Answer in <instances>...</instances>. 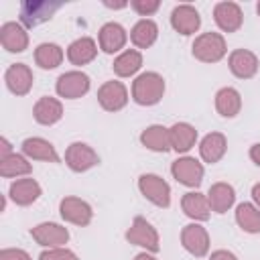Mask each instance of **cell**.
<instances>
[{
	"instance_id": "8d00e7d4",
	"label": "cell",
	"mask_w": 260,
	"mask_h": 260,
	"mask_svg": "<svg viewBox=\"0 0 260 260\" xmlns=\"http://www.w3.org/2000/svg\"><path fill=\"white\" fill-rule=\"evenodd\" d=\"M209 260H238V256L234 254V252H230V250H213L211 254H209Z\"/></svg>"
},
{
	"instance_id": "f1b7e54d",
	"label": "cell",
	"mask_w": 260,
	"mask_h": 260,
	"mask_svg": "<svg viewBox=\"0 0 260 260\" xmlns=\"http://www.w3.org/2000/svg\"><path fill=\"white\" fill-rule=\"evenodd\" d=\"M140 144L146 150L152 152H169L171 140H169V128L162 124H150L140 132Z\"/></svg>"
},
{
	"instance_id": "9a60e30c",
	"label": "cell",
	"mask_w": 260,
	"mask_h": 260,
	"mask_svg": "<svg viewBox=\"0 0 260 260\" xmlns=\"http://www.w3.org/2000/svg\"><path fill=\"white\" fill-rule=\"evenodd\" d=\"M128 43V30L120 24V22H106L100 26L98 30V45H100V51L108 53V55H114V53H122L124 47Z\"/></svg>"
},
{
	"instance_id": "836d02e7",
	"label": "cell",
	"mask_w": 260,
	"mask_h": 260,
	"mask_svg": "<svg viewBox=\"0 0 260 260\" xmlns=\"http://www.w3.org/2000/svg\"><path fill=\"white\" fill-rule=\"evenodd\" d=\"M39 260H79L77 254L65 246H59V248H45L41 254H39Z\"/></svg>"
},
{
	"instance_id": "30bf717a",
	"label": "cell",
	"mask_w": 260,
	"mask_h": 260,
	"mask_svg": "<svg viewBox=\"0 0 260 260\" xmlns=\"http://www.w3.org/2000/svg\"><path fill=\"white\" fill-rule=\"evenodd\" d=\"M181 246H183L185 252H189L191 256L203 258V256L209 254V246H211L209 232H207L201 223L191 221V223H187V225L181 230Z\"/></svg>"
},
{
	"instance_id": "5b68a950",
	"label": "cell",
	"mask_w": 260,
	"mask_h": 260,
	"mask_svg": "<svg viewBox=\"0 0 260 260\" xmlns=\"http://www.w3.org/2000/svg\"><path fill=\"white\" fill-rule=\"evenodd\" d=\"M171 175L179 185L189 187V189H197L203 181L205 169H203V162L197 160L195 156L183 154L171 162Z\"/></svg>"
},
{
	"instance_id": "44dd1931",
	"label": "cell",
	"mask_w": 260,
	"mask_h": 260,
	"mask_svg": "<svg viewBox=\"0 0 260 260\" xmlns=\"http://www.w3.org/2000/svg\"><path fill=\"white\" fill-rule=\"evenodd\" d=\"M197 128L189 122H175L169 126V140H171V150L177 154H187L195 144H197Z\"/></svg>"
},
{
	"instance_id": "83f0119b",
	"label": "cell",
	"mask_w": 260,
	"mask_h": 260,
	"mask_svg": "<svg viewBox=\"0 0 260 260\" xmlns=\"http://www.w3.org/2000/svg\"><path fill=\"white\" fill-rule=\"evenodd\" d=\"M158 39V24L152 18H140L130 28V43L134 49H150Z\"/></svg>"
},
{
	"instance_id": "e575fe53",
	"label": "cell",
	"mask_w": 260,
	"mask_h": 260,
	"mask_svg": "<svg viewBox=\"0 0 260 260\" xmlns=\"http://www.w3.org/2000/svg\"><path fill=\"white\" fill-rule=\"evenodd\" d=\"M130 8H132L138 16L148 18V16H152V14L160 8V0H132V2H130Z\"/></svg>"
},
{
	"instance_id": "ac0fdd59",
	"label": "cell",
	"mask_w": 260,
	"mask_h": 260,
	"mask_svg": "<svg viewBox=\"0 0 260 260\" xmlns=\"http://www.w3.org/2000/svg\"><path fill=\"white\" fill-rule=\"evenodd\" d=\"M43 195V189L39 185L37 179L32 177H22V179H14L8 187V197L12 203L20 205V207H26V205H32L39 197Z\"/></svg>"
},
{
	"instance_id": "8992f818",
	"label": "cell",
	"mask_w": 260,
	"mask_h": 260,
	"mask_svg": "<svg viewBox=\"0 0 260 260\" xmlns=\"http://www.w3.org/2000/svg\"><path fill=\"white\" fill-rule=\"evenodd\" d=\"M89 87H91V79L81 69L65 71L55 81V91L63 100H79L89 91Z\"/></svg>"
},
{
	"instance_id": "6da1fadb",
	"label": "cell",
	"mask_w": 260,
	"mask_h": 260,
	"mask_svg": "<svg viewBox=\"0 0 260 260\" xmlns=\"http://www.w3.org/2000/svg\"><path fill=\"white\" fill-rule=\"evenodd\" d=\"M165 91H167L165 77L156 71H144L134 77L130 95H132L134 104L148 108V106H156L162 100Z\"/></svg>"
},
{
	"instance_id": "277c9868",
	"label": "cell",
	"mask_w": 260,
	"mask_h": 260,
	"mask_svg": "<svg viewBox=\"0 0 260 260\" xmlns=\"http://www.w3.org/2000/svg\"><path fill=\"white\" fill-rule=\"evenodd\" d=\"M140 195L156 207L167 209L171 205V185L156 173H144L138 177Z\"/></svg>"
},
{
	"instance_id": "7a4b0ae2",
	"label": "cell",
	"mask_w": 260,
	"mask_h": 260,
	"mask_svg": "<svg viewBox=\"0 0 260 260\" xmlns=\"http://www.w3.org/2000/svg\"><path fill=\"white\" fill-rule=\"evenodd\" d=\"M191 53L201 63H219L228 55V43L221 32H201L191 45Z\"/></svg>"
},
{
	"instance_id": "3957f363",
	"label": "cell",
	"mask_w": 260,
	"mask_h": 260,
	"mask_svg": "<svg viewBox=\"0 0 260 260\" xmlns=\"http://www.w3.org/2000/svg\"><path fill=\"white\" fill-rule=\"evenodd\" d=\"M126 242L132 244V246H138L142 248L144 252H150V254H156L160 250V236L156 232V228L142 215H136L130 223V228L126 230L124 234Z\"/></svg>"
},
{
	"instance_id": "7bdbcfd3",
	"label": "cell",
	"mask_w": 260,
	"mask_h": 260,
	"mask_svg": "<svg viewBox=\"0 0 260 260\" xmlns=\"http://www.w3.org/2000/svg\"><path fill=\"white\" fill-rule=\"evenodd\" d=\"M256 12H258V16H260V0H258V4H256Z\"/></svg>"
},
{
	"instance_id": "d590c367",
	"label": "cell",
	"mask_w": 260,
	"mask_h": 260,
	"mask_svg": "<svg viewBox=\"0 0 260 260\" xmlns=\"http://www.w3.org/2000/svg\"><path fill=\"white\" fill-rule=\"evenodd\" d=\"M0 260H32V258L22 248H2L0 250Z\"/></svg>"
},
{
	"instance_id": "4fadbf2b",
	"label": "cell",
	"mask_w": 260,
	"mask_h": 260,
	"mask_svg": "<svg viewBox=\"0 0 260 260\" xmlns=\"http://www.w3.org/2000/svg\"><path fill=\"white\" fill-rule=\"evenodd\" d=\"M30 238L43 248H59L69 242V230L57 221H41L30 228Z\"/></svg>"
},
{
	"instance_id": "60d3db41",
	"label": "cell",
	"mask_w": 260,
	"mask_h": 260,
	"mask_svg": "<svg viewBox=\"0 0 260 260\" xmlns=\"http://www.w3.org/2000/svg\"><path fill=\"white\" fill-rule=\"evenodd\" d=\"M104 6H108V8H114V10H120V8H126V6H130V2H104Z\"/></svg>"
},
{
	"instance_id": "2e32d148",
	"label": "cell",
	"mask_w": 260,
	"mask_h": 260,
	"mask_svg": "<svg viewBox=\"0 0 260 260\" xmlns=\"http://www.w3.org/2000/svg\"><path fill=\"white\" fill-rule=\"evenodd\" d=\"M228 67H230L234 77L252 79L258 73L260 61H258V55L254 51H250V49H234L228 55Z\"/></svg>"
},
{
	"instance_id": "603a6c76",
	"label": "cell",
	"mask_w": 260,
	"mask_h": 260,
	"mask_svg": "<svg viewBox=\"0 0 260 260\" xmlns=\"http://www.w3.org/2000/svg\"><path fill=\"white\" fill-rule=\"evenodd\" d=\"M32 118L41 126H53L63 118V104L59 98L43 95L32 106Z\"/></svg>"
},
{
	"instance_id": "4316f807",
	"label": "cell",
	"mask_w": 260,
	"mask_h": 260,
	"mask_svg": "<svg viewBox=\"0 0 260 260\" xmlns=\"http://www.w3.org/2000/svg\"><path fill=\"white\" fill-rule=\"evenodd\" d=\"M215 112L221 118H236L242 112V95L236 87H219L215 91Z\"/></svg>"
},
{
	"instance_id": "ffe728a7",
	"label": "cell",
	"mask_w": 260,
	"mask_h": 260,
	"mask_svg": "<svg viewBox=\"0 0 260 260\" xmlns=\"http://www.w3.org/2000/svg\"><path fill=\"white\" fill-rule=\"evenodd\" d=\"M0 45L8 53H24L28 49V32L20 22L8 20L0 26Z\"/></svg>"
},
{
	"instance_id": "74e56055",
	"label": "cell",
	"mask_w": 260,
	"mask_h": 260,
	"mask_svg": "<svg viewBox=\"0 0 260 260\" xmlns=\"http://www.w3.org/2000/svg\"><path fill=\"white\" fill-rule=\"evenodd\" d=\"M248 156H250V160H252L256 167H260V142H254V144L250 146Z\"/></svg>"
},
{
	"instance_id": "ba28073f",
	"label": "cell",
	"mask_w": 260,
	"mask_h": 260,
	"mask_svg": "<svg viewBox=\"0 0 260 260\" xmlns=\"http://www.w3.org/2000/svg\"><path fill=\"white\" fill-rule=\"evenodd\" d=\"M59 215L67 223L85 228L93 219V209L85 199L75 197V195H67V197H63L59 201Z\"/></svg>"
},
{
	"instance_id": "4dcf8cb0",
	"label": "cell",
	"mask_w": 260,
	"mask_h": 260,
	"mask_svg": "<svg viewBox=\"0 0 260 260\" xmlns=\"http://www.w3.org/2000/svg\"><path fill=\"white\" fill-rule=\"evenodd\" d=\"M32 57H35V65L49 71V69H57L63 63L65 51L57 43H41V45H37Z\"/></svg>"
},
{
	"instance_id": "d6986e66",
	"label": "cell",
	"mask_w": 260,
	"mask_h": 260,
	"mask_svg": "<svg viewBox=\"0 0 260 260\" xmlns=\"http://www.w3.org/2000/svg\"><path fill=\"white\" fill-rule=\"evenodd\" d=\"M20 152L28 160H43V162H59V152L47 138L41 136H28L20 144Z\"/></svg>"
},
{
	"instance_id": "9c48e42d",
	"label": "cell",
	"mask_w": 260,
	"mask_h": 260,
	"mask_svg": "<svg viewBox=\"0 0 260 260\" xmlns=\"http://www.w3.org/2000/svg\"><path fill=\"white\" fill-rule=\"evenodd\" d=\"M65 165L73 173H87L100 165V154L87 142H71L65 148Z\"/></svg>"
},
{
	"instance_id": "ab89813d",
	"label": "cell",
	"mask_w": 260,
	"mask_h": 260,
	"mask_svg": "<svg viewBox=\"0 0 260 260\" xmlns=\"http://www.w3.org/2000/svg\"><path fill=\"white\" fill-rule=\"evenodd\" d=\"M250 195H252V203H254V205L260 209V183H254V185H252Z\"/></svg>"
},
{
	"instance_id": "e0dca14e",
	"label": "cell",
	"mask_w": 260,
	"mask_h": 260,
	"mask_svg": "<svg viewBox=\"0 0 260 260\" xmlns=\"http://www.w3.org/2000/svg\"><path fill=\"white\" fill-rule=\"evenodd\" d=\"M4 83H6V89L10 93L22 98L32 89V83H35L32 69L26 63H12L4 71Z\"/></svg>"
},
{
	"instance_id": "cb8c5ba5",
	"label": "cell",
	"mask_w": 260,
	"mask_h": 260,
	"mask_svg": "<svg viewBox=\"0 0 260 260\" xmlns=\"http://www.w3.org/2000/svg\"><path fill=\"white\" fill-rule=\"evenodd\" d=\"M199 156L207 165L219 162L228 152V138L221 132H209L199 140Z\"/></svg>"
},
{
	"instance_id": "5bb4252c",
	"label": "cell",
	"mask_w": 260,
	"mask_h": 260,
	"mask_svg": "<svg viewBox=\"0 0 260 260\" xmlns=\"http://www.w3.org/2000/svg\"><path fill=\"white\" fill-rule=\"evenodd\" d=\"M171 26L183 37H191L201 28V14L193 4H177L171 10Z\"/></svg>"
},
{
	"instance_id": "d4e9b609",
	"label": "cell",
	"mask_w": 260,
	"mask_h": 260,
	"mask_svg": "<svg viewBox=\"0 0 260 260\" xmlns=\"http://www.w3.org/2000/svg\"><path fill=\"white\" fill-rule=\"evenodd\" d=\"M181 209L191 221H197V223H203V221H207L211 217V207H209L207 195L199 193V191L185 193L181 197Z\"/></svg>"
},
{
	"instance_id": "f35d334b",
	"label": "cell",
	"mask_w": 260,
	"mask_h": 260,
	"mask_svg": "<svg viewBox=\"0 0 260 260\" xmlns=\"http://www.w3.org/2000/svg\"><path fill=\"white\" fill-rule=\"evenodd\" d=\"M12 152H14V150H12V144L8 142L6 136H2V138H0V158L8 156V154H12Z\"/></svg>"
},
{
	"instance_id": "7402d4cb",
	"label": "cell",
	"mask_w": 260,
	"mask_h": 260,
	"mask_svg": "<svg viewBox=\"0 0 260 260\" xmlns=\"http://www.w3.org/2000/svg\"><path fill=\"white\" fill-rule=\"evenodd\" d=\"M98 51H100V45L95 43V39H91V37H79V39H75V41L69 43L65 55H67V59H69L71 65L83 67V65L91 63L98 57Z\"/></svg>"
},
{
	"instance_id": "484cf974",
	"label": "cell",
	"mask_w": 260,
	"mask_h": 260,
	"mask_svg": "<svg viewBox=\"0 0 260 260\" xmlns=\"http://www.w3.org/2000/svg\"><path fill=\"white\" fill-rule=\"evenodd\" d=\"M207 201L213 213H225L236 203V189L225 181H217L207 189Z\"/></svg>"
},
{
	"instance_id": "8fae6325",
	"label": "cell",
	"mask_w": 260,
	"mask_h": 260,
	"mask_svg": "<svg viewBox=\"0 0 260 260\" xmlns=\"http://www.w3.org/2000/svg\"><path fill=\"white\" fill-rule=\"evenodd\" d=\"M130 95H128V87L118 81V79H110L104 81L98 89V104L102 110L106 112H120L126 108Z\"/></svg>"
},
{
	"instance_id": "b9f144b4",
	"label": "cell",
	"mask_w": 260,
	"mask_h": 260,
	"mask_svg": "<svg viewBox=\"0 0 260 260\" xmlns=\"http://www.w3.org/2000/svg\"><path fill=\"white\" fill-rule=\"evenodd\" d=\"M134 260H158V258H156L154 254H150V252H144V250H142L140 254H136V256H134Z\"/></svg>"
},
{
	"instance_id": "f546056e",
	"label": "cell",
	"mask_w": 260,
	"mask_h": 260,
	"mask_svg": "<svg viewBox=\"0 0 260 260\" xmlns=\"http://www.w3.org/2000/svg\"><path fill=\"white\" fill-rule=\"evenodd\" d=\"M32 165L22 152H12L4 158H0V177L4 179H22L30 177Z\"/></svg>"
},
{
	"instance_id": "1f68e13d",
	"label": "cell",
	"mask_w": 260,
	"mask_h": 260,
	"mask_svg": "<svg viewBox=\"0 0 260 260\" xmlns=\"http://www.w3.org/2000/svg\"><path fill=\"white\" fill-rule=\"evenodd\" d=\"M142 67V53L138 49H124L112 63L118 77H134Z\"/></svg>"
},
{
	"instance_id": "d6a6232c",
	"label": "cell",
	"mask_w": 260,
	"mask_h": 260,
	"mask_svg": "<svg viewBox=\"0 0 260 260\" xmlns=\"http://www.w3.org/2000/svg\"><path fill=\"white\" fill-rule=\"evenodd\" d=\"M234 219L238 228L246 234H260V209L254 203H238L234 211Z\"/></svg>"
},
{
	"instance_id": "52a82bcc",
	"label": "cell",
	"mask_w": 260,
	"mask_h": 260,
	"mask_svg": "<svg viewBox=\"0 0 260 260\" xmlns=\"http://www.w3.org/2000/svg\"><path fill=\"white\" fill-rule=\"evenodd\" d=\"M63 6V2L47 0H24L20 4V24L24 28H35L53 18V14Z\"/></svg>"
},
{
	"instance_id": "7c38bea8",
	"label": "cell",
	"mask_w": 260,
	"mask_h": 260,
	"mask_svg": "<svg viewBox=\"0 0 260 260\" xmlns=\"http://www.w3.org/2000/svg\"><path fill=\"white\" fill-rule=\"evenodd\" d=\"M213 20L221 32H238L244 24V10L238 2L221 0L213 6Z\"/></svg>"
}]
</instances>
